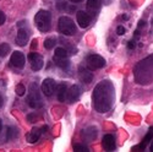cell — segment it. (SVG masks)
Here are the masks:
<instances>
[{
    "mask_svg": "<svg viewBox=\"0 0 153 152\" xmlns=\"http://www.w3.org/2000/svg\"><path fill=\"white\" fill-rule=\"evenodd\" d=\"M66 93H68V87L65 83L56 85V98L60 101V102H65Z\"/></svg>",
    "mask_w": 153,
    "mask_h": 152,
    "instance_id": "obj_16",
    "label": "cell"
},
{
    "mask_svg": "<svg viewBox=\"0 0 153 152\" xmlns=\"http://www.w3.org/2000/svg\"><path fill=\"white\" fill-rule=\"evenodd\" d=\"M79 77L81 80V82L83 83H90L92 82L93 80V74L91 72L90 69H86L83 66H80L79 68Z\"/></svg>",
    "mask_w": 153,
    "mask_h": 152,
    "instance_id": "obj_12",
    "label": "cell"
},
{
    "mask_svg": "<svg viewBox=\"0 0 153 152\" xmlns=\"http://www.w3.org/2000/svg\"><path fill=\"white\" fill-rule=\"evenodd\" d=\"M55 43H56L55 38L49 37V38H47V39L44 41V48H45V49H52V48L55 47Z\"/></svg>",
    "mask_w": 153,
    "mask_h": 152,
    "instance_id": "obj_22",
    "label": "cell"
},
{
    "mask_svg": "<svg viewBox=\"0 0 153 152\" xmlns=\"http://www.w3.org/2000/svg\"><path fill=\"white\" fill-rule=\"evenodd\" d=\"M30 37V31L26 27H21V25H19V31H17V36H16V44L20 47L26 45L27 41Z\"/></svg>",
    "mask_w": 153,
    "mask_h": 152,
    "instance_id": "obj_8",
    "label": "cell"
},
{
    "mask_svg": "<svg viewBox=\"0 0 153 152\" xmlns=\"http://www.w3.org/2000/svg\"><path fill=\"white\" fill-rule=\"evenodd\" d=\"M41 134H42L41 129H38V128H33V129H32V130L30 131L28 136H27L28 141H30L31 144H34V142H37L38 140H39V137H41Z\"/></svg>",
    "mask_w": 153,
    "mask_h": 152,
    "instance_id": "obj_18",
    "label": "cell"
},
{
    "mask_svg": "<svg viewBox=\"0 0 153 152\" xmlns=\"http://www.w3.org/2000/svg\"><path fill=\"white\" fill-rule=\"evenodd\" d=\"M70 1H71V3H81L82 0H70Z\"/></svg>",
    "mask_w": 153,
    "mask_h": 152,
    "instance_id": "obj_32",
    "label": "cell"
},
{
    "mask_svg": "<svg viewBox=\"0 0 153 152\" xmlns=\"http://www.w3.org/2000/svg\"><path fill=\"white\" fill-rule=\"evenodd\" d=\"M97 128L96 126H88L87 129L83 130V137L87 141H92L97 137Z\"/></svg>",
    "mask_w": 153,
    "mask_h": 152,
    "instance_id": "obj_17",
    "label": "cell"
},
{
    "mask_svg": "<svg viewBox=\"0 0 153 152\" xmlns=\"http://www.w3.org/2000/svg\"><path fill=\"white\" fill-rule=\"evenodd\" d=\"M74 150H75L76 152H87V151H88V148H87L86 146L80 145V144H76V145H74Z\"/></svg>",
    "mask_w": 153,
    "mask_h": 152,
    "instance_id": "obj_25",
    "label": "cell"
},
{
    "mask_svg": "<svg viewBox=\"0 0 153 152\" xmlns=\"http://www.w3.org/2000/svg\"><path fill=\"white\" fill-rule=\"evenodd\" d=\"M146 26V22L143 21V20H140V22H138V28H142V27H145Z\"/></svg>",
    "mask_w": 153,
    "mask_h": 152,
    "instance_id": "obj_29",
    "label": "cell"
},
{
    "mask_svg": "<svg viewBox=\"0 0 153 152\" xmlns=\"http://www.w3.org/2000/svg\"><path fill=\"white\" fill-rule=\"evenodd\" d=\"M25 61H26V59H25L23 53H21V52H14L10 58L11 65L16 69H22L25 66Z\"/></svg>",
    "mask_w": 153,
    "mask_h": 152,
    "instance_id": "obj_9",
    "label": "cell"
},
{
    "mask_svg": "<svg viewBox=\"0 0 153 152\" xmlns=\"http://www.w3.org/2000/svg\"><path fill=\"white\" fill-rule=\"evenodd\" d=\"M80 96H81V88H80V86L74 85V86H71L68 90L66 101L69 103H72V102H75V101H77L80 98Z\"/></svg>",
    "mask_w": 153,
    "mask_h": 152,
    "instance_id": "obj_11",
    "label": "cell"
},
{
    "mask_svg": "<svg viewBox=\"0 0 153 152\" xmlns=\"http://www.w3.org/2000/svg\"><path fill=\"white\" fill-rule=\"evenodd\" d=\"M100 9V0H87V10L88 12L94 16Z\"/></svg>",
    "mask_w": 153,
    "mask_h": 152,
    "instance_id": "obj_15",
    "label": "cell"
},
{
    "mask_svg": "<svg viewBox=\"0 0 153 152\" xmlns=\"http://www.w3.org/2000/svg\"><path fill=\"white\" fill-rule=\"evenodd\" d=\"M91 19V15L86 11H77V14H76V20H77V23L81 28H86L90 26Z\"/></svg>",
    "mask_w": 153,
    "mask_h": 152,
    "instance_id": "obj_10",
    "label": "cell"
},
{
    "mask_svg": "<svg viewBox=\"0 0 153 152\" xmlns=\"http://www.w3.org/2000/svg\"><path fill=\"white\" fill-rule=\"evenodd\" d=\"M4 22H5V15L3 14L1 11H0V26H1V25H4Z\"/></svg>",
    "mask_w": 153,
    "mask_h": 152,
    "instance_id": "obj_28",
    "label": "cell"
},
{
    "mask_svg": "<svg viewBox=\"0 0 153 152\" xmlns=\"http://www.w3.org/2000/svg\"><path fill=\"white\" fill-rule=\"evenodd\" d=\"M53 60H54V63H55V65L59 66V68L62 69V70H68L69 66H70V61H69L68 58H55V57H54Z\"/></svg>",
    "mask_w": 153,
    "mask_h": 152,
    "instance_id": "obj_19",
    "label": "cell"
},
{
    "mask_svg": "<svg viewBox=\"0 0 153 152\" xmlns=\"http://www.w3.org/2000/svg\"><path fill=\"white\" fill-rule=\"evenodd\" d=\"M151 141H153V126H152V128H149V130H148L147 135L143 137L142 142L140 144V145H137V146H135V147H134V151H138V150L143 151V150L147 147V145H148Z\"/></svg>",
    "mask_w": 153,
    "mask_h": 152,
    "instance_id": "obj_13",
    "label": "cell"
},
{
    "mask_svg": "<svg viewBox=\"0 0 153 152\" xmlns=\"http://www.w3.org/2000/svg\"><path fill=\"white\" fill-rule=\"evenodd\" d=\"M103 148L105 151H113L115 148V139L111 134H107L103 137Z\"/></svg>",
    "mask_w": 153,
    "mask_h": 152,
    "instance_id": "obj_14",
    "label": "cell"
},
{
    "mask_svg": "<svg viewBox=\"0 0 153 152\" xmlns=\"http://www.w3.org/2000/svg\"><path fill=\"white\" fill-rule=\"evenodd\" d=\"M27 102L30 104L31 108L33 109H38L43 106V102H42V97L38 92V86L37 83H32L31 87H30V93L27 96Z\"/></svg>",
    "mask_w": 153,
    "mask_h": 152,
    "instance_id": "obj_3",
    "label": "cell"
},
{
    "mask_svg": "<svg viewBox=\"0 0 153 152\" xmlns=\"http://www.w3.org/2000/svg\"><path fill=\"white\" fill-rule=\"evenodd\" d=\"M1 128H3V124H1V120H0V131H1Z\"/></svg>",
    "mask_w": 153,
    "mask_h": 152,
    "instance_id": "obj_34",
    "label": "cell"
},
{
    "mask_svg": "<svg viewBox=\"0 0 153 152\" xmlns=\"http://www.w3.org/2000/svg\"><path fill=\"white\" fill-rule=\"evenodd\" d=\"M16 134H17L16 129L10 126V128H7V131H6V135H5V140H10V139H12Z\"/></svg>",
    "mask_w": 153,
    "mask_h": 152,
    "instance_id": "obj_23",
    "label": "cell"
},
{
    "mask_svg": "<svg viewBox=\"0 0 153 152\" xmlns=\"http://www.w3.org/2000/svg\"><path fill=\"white\" fill-rule=\"evenodd\" d=\"M151 151H153V142H152V145H151Z\"/></svg>",
    "mask_w": 153,
    "mask_h": 152,
    "instance_id": "obj_35",
    "label": "cell"
},
{
    "mask_svg": "<svg viewBox=\"0 0 153 152\" xmlns=\"http://www.w3.org/2000/svg\"><path fill=\"white\" fill-rule=\"evenodd\" d=\"M25 92H26V87H25L22 83H19V85L16 86V93H17L19 96H23Z\"/></svg>",
    "mask_w": 153,
    "mask_h": 152,
    "instance_id": "obj_24",
    "label": "cell"
},
{
    "mask_svg": "<svg viewBox=\"0 0 153 152\" xmlns=\"http://www.w3.org/2000/svg\"><path fill=\"white\" fill-rule=\"evenodd\" d=\"M28 60L31 63V69L33 71H39L43 68V58L38 53H30L28 54Z\"/></svg>",
    "mask_w": 153,
    "mask_h": 152,
    "instance_id": "obj_6",
    "label": "cell"
},
{
    "mask_svg": "<svg viewBox=\"0 0 153 152\" xmlns=\"http://www.w3.org/2000/svg\"><path fill=\"white\" fill-rule=\"evenodd\" d=\"M136 47V42L135 41H130L129 43H127V48H129V49H134Z\"/></svg>",
    "mask_w": 153,
    "mask_h": 152,
    "instance_id": "obj_27",
    "label": "cell"
},
{
    "mask_svg": "<svg viewBox=\"0 0 153 152\" xmlns=\"http://www.w3.org/2000/svg\"><path fill=\"white\" fill-rule=\"evenodd\" d=\"M54 57H55V58H68V50L64 49V48H61V47H59V48L55 49Z\"/></svg>",
    "mask_w": 153,
    "mask_h": 152,
    "instance_id": "obj_21",
    "label": "cell"
},
{
    "mask_svg": "<svg viewBox=\"0 0 153 152\" xmlns=\"http://www.w3.org/2000/svg\"><path fill=\"white\" fill-rule=\"evenodd\" d=\"M42 130H43L42 133H45V131L48 130V126H47V125H45V126H43V128H42Z\"/></svg>",
    "mask_w": 153,
    "mask_h": 152,
    "instance_id": "obj_31",
    "label": "cell"
},
{
    "mask_svg": "<svg viewBox=\"0 0 153 152\" xmlns=\"http://www.w3.org/2000/svg\"><path fill=\"white\" fill-rule=\"evenodd\" d=\"M50 21H52V15H50L49 11L45 10H39L36 14L34 17V23L36 27L42 31V32H48L50 28Z\"/></svg>",
    "mask_w": 153,
    "mask_h": 152,
    "instance_id": "obj_2",
    "label": "cell"
},
{
    "mask_svg": "<svg viewBox=\"0 0 153 152\" xmlns=\"http://www.w3.org/2000/svg\"><path fill=\"white\" fill-rule=\"evenodd\" d=\"M58 27H59L60 33L65 34V36H72V34L76 33V26H75V23L68 16H61L59 19Z\"/></svg>",
    "mask_w": 153,
    "mask_h": 152,
    "instance_id": "obj_4",
    "label": "cell"
},
{
    "mask_svg": "<svg viewBox=\"0 0 153 152\" xmlns=\"http://www.w3.org/2000/svg\"><path fill=\"white\" fill-rule=\"evenodd\" d=\"M114 101L113 85L104 80L99 82L93 91V107L99 113H105L111 108Z\"/></svg>",
    "mask_w": 153,
    "mask_h": 152,
    "instance_id": "obj_1",
    "label": "cell"
},
{
    "mask_svg": "<svg viewBox=\"0 0 153 152\" xmlns=\"http://www.w3.org/2000/svg\"><path fill=\"white\" fill-rule=\"evenodd\" d=\"M87 66L90 70H97V69H102L105 65V60L104 58H102L98 54H91L87 57Z\"/></svg>",
    "mask_w": 153,
    "mask_h": 152,
    "instance_id": "obj_5",
    "label": "cell"
},
{
    "mask_svg": "<svg viewBox=\"0 0 153 152\" xmlns=\"http://www.w3.org/2000/svg\"><path fill=\"white\" fill-rule=\"evenodd\" d=\"M117 33H118L119 36H123V34L125 33V28H124L123 26H119V27L117 28Z\"/></svg>",
    "mask_w": 153,
    "mask_h": 152,
    "instance_id": "obj_26",
    "label": "cell"
},
{
    "mask_svg": "<svg viewBox=\"0 0 153 152\" xmlns=\"http://www.w3.org/2000/svg\"><path fill=\"white\" fill-rule=\"evenodd\" d=\"M55 82L53 79H44L42 82V92L45 97H52L55 92Z\"/></svg>",
    "mask_w": 153,
    "mask_h": 152,
    "instance_id": "obj_7",
    "label": "cell"
},
{
    "mask_svg": "<svg viewBox=\"0 0 153 152\" xmlns=\"http://www.w3.org/2000/svg\"><path fill=\"white\" fill-rule=\"evenodd\" d=\"M10 50H11V48H10V45L7 43H1L0 44V57L1 58L6 57L10 53Z\"/></svg>",
    "mask_w": 153,
    "mask_h": 152,
    "instance_id": "obj_20",
    "label": "cell"
},
{
    "mask_svg": "<svg viewBox=\"0 0 153 152\" xmlns=\"http://www.w3.org/2000/svg\"><path fill=\"white\" fill-rule=\"evenodd\" d=\"M1 104H3V97L0 96V107H1Z\"/></svg>",
    "mask_w": 153,
    "mask_h": 152,
    "instance_id": "obj_33",
    "label": "cell"
},
{
    "mask_svg": "<svg viewBox=\"0 0 153 152\" xmlns=\"http://www.w3.org/2000/svg\"><path fill=\"white\" fill-rule=\"evenodd\" d=\"M31 48H32V49H34V48H37V41H36V39H34V41L32 42V45H31Z\"/></svg>",
    "mask_w": 153,
    "mask_h": 152,
    "instance_id": "obj_30",
    "label": "cell"
}]
</instances>
